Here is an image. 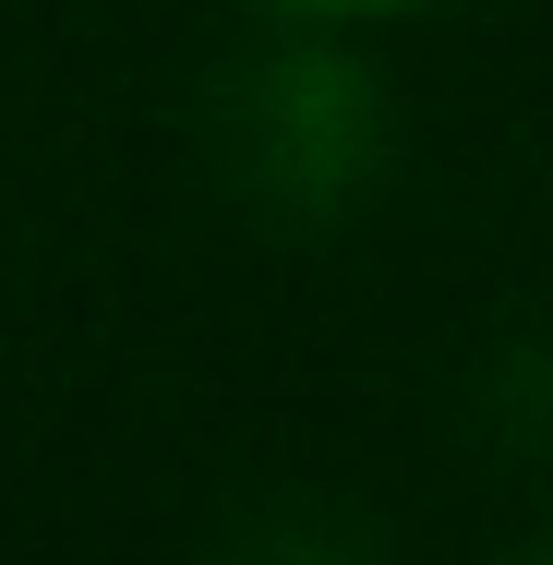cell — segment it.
Returning a JSON list of instances; mask_svg holds the SVG:
<instances>
[{
  "label": "cell",
  "mask_w": 553,
  "mask_h": 565,
  "mask_svg": "<svg viewBox=\"0 0 553 565\" xmlns=\"http://www.w3.org/2000/svg\"><path fill=\"white\" fill-rule=\"evenodd\" d=\"M228 181L289 205V217H326L349 205L361 157H373V97L349 61H253L228 85Z\"/></svg>",
  "instance_id": "obj_1"
},
{
  "label": "cell",
  "mask_w": 553,
  "mask_h": 565,
  "mask_svg": "<svg viewBox=\"0 0 553 565\" xmlns=\"http://www.w3.org/2000/svg\"><path fill=\"white\" fill-rule=\"evenodd\" d=\"M289 12H385V0H289Z\"/></svg>",
  "instance_id": "obj_2"
}]
</instances>
